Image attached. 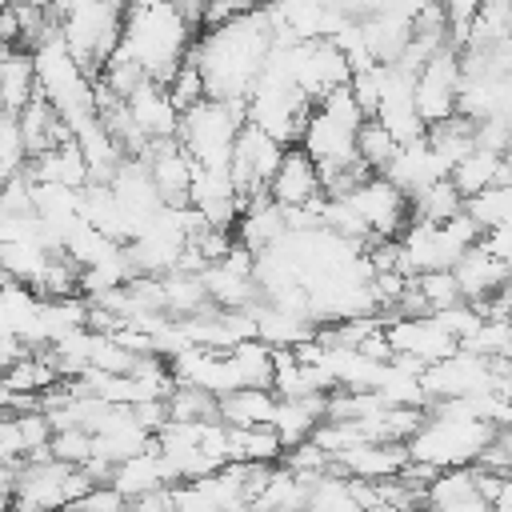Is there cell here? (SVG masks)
Listing matches in <instances>:
<instances>
[{
    "label": "cell",
    "mask_w": 512,
    "mask_h": 512,
    "mask_svg": "<svg viewBox=\"0 0 512 512\" xmlns=\"http://www.w3.org/2000/svg\"><path fill=\"white\" fill-rule=\"evenodd\" d=\"M324 420V396H296V400H276L272 412V432L284 448H296L312 436V428Z\"/></svg>",
    "instance_id": "18"
},
{
    "label": "cell",
    "mask_w": 512,
    "mask_h": 512,
    "mask_svg": "<svg viewBox=\"0 0 512 512\" xmlns=\"http://www.w3.org/2000/svg\"><path fill=\"white\" fill-rule=\"evenodd\" d=\"M268 48H272V24L256 8V12H240V16H232L216 28L196 32L184 60L196 64L208 100L244 104L260 68H264Z\"/></svg>",
    "instance_id": "1"
},
{
    "label": "cell",
    "mask_w": 512,
    "mask_h": 512,
    "mask_svg": "<svg viewBox=\"0 0 512 512\" xmlns=\"http://www.w3.org/2000/svg\"><path fill=\"white\" fill-rule=\"evenodd\" d=\"M396 152H400V144H396L376 120H364V124L356 128V160H360L372 176H380V172L396 160Z\"/></svg>",
    "instance_id": "25"
},
{
    "label": "cell",
    "mask_w": 512,
    "mask_h": 512,
    "mask_svg": "<svg viewBox=\"0 0 512 512\" xmlns=\"http://www.w3.org/2000/svg\"><path fill=\"white\" fill-rule=\"evenodd\" d=\"M164 92H168V100H172L176 112H188L192 104L208 100V96H204V80H200V72H196L192 60H184V64L164 80Z\"/></svg>",
    "instance_id": "27"
},
{
    "label": "cell",
    "mask_w": 512,
    "mask_h": 512,
    "mask_svg": "<svg viewBox=\"0 0 512 512\" xmlns=\"http://www.w3.org/2000/svg\"><path fill=\"white\" fill-rule=\"evenodd\" d=\"M196 40V28L168 4H144L136 0L128 12H124V24H120V44H116V56L132 60L144 80L152 84H164L188 56V44Z\"/></svg>",
    "instance_id": "2"
},
{
    "label": "cell",
    "mask_w": 512,
    "mask_h": 512,
    "mask_svg": "<svg viewBox=\"0 0 512 512\" xmlns=\"http://www.w3.org/2000/svg\"><path fill=\"white\" fill-rule=\"evenodd\" d=\"M108 484H112V488H116L124 500H132V496H144V492L172 488V476H168V468H164L160 452L148 444L144 452H136V456H128V460L112 464Z\"/></svg>",
    "instance_id": "14"
},
{
    "label": "cell",
    "mask_w": 512,
    "mask_h": 512,
    "mask_svg": "<svg viewBox=\"0 0 512 512\" xmlns=\"http://www.w3.org/2000/svg\"><path fill=\"white\" fill-rule=\"evenodd\" d=\"M412 284H416V292H420L428 312H444V308L460 304V288H456L452 272H444V268L440 272H420V276H412Z\"/></svg>",
    "instance_id": "26"
},
{
    "label": "cell",
    "mask_w": 512,
    "mask_h": 512,
    "mask_svg": "<svg viewBox=\"0 0 512 512\" xmlns=\"http://www.w3.org/2000/svg\"><path fill=\"white\" fill-rule=\"evenodd\" d=\"M280 144L272 136H264L260 128H252L248 120L240 124L236 140H232V156H228V180L236 188V196L248 204V200H260L276 164H280Z\"/></svg>",
    "instance_id": "6"
},
{
    "label": "cell",
    "mask_w": 512,
    "mask_h": 512,
    "mask_svg": "<svg viewBox=\"0 0 512 512\" xmlns=\"http://www.w3.org/2000/svg\"><path fill=\"white\" fill-rule=\"evenodd\" d=\"M352 212L360 216L368 240H400V232L412 224V204L400 188H392L384 176H368L360 180L348 196Z\"/></svg>",
    "instance_id": "5"
},
{
    "label": "cell",
    "mask_w": 512,
    "mask_h": 512,
    "mask_svg": "<svg viewBox=\"0 0 512 512\" xmlns=\"http://www.w3.org/2000/svg\"><path fill=\"white\" fill-rule=\"evenodd\" d=\"M248 512H252V508H248Z\"/></svg>",
    "instance_id": "33"
},
{
    "label": "cell",
    "mask_w": 512,
    "mask_h": 512,
    "mask_svg": "<svg viewBox=\"0 0 512 512\" xmlns=\"http://www.w3.org/2000/svg\"><path fill=\"white\" fill-rule=\"evenodd\" d=\"M448 180L460 196H476L492 184H508V156H496V152H484V148H472L464 160H456L448 168Z\"/></svg>",
    "instance_id": "17"
},
{
    "label": "cell",
    "mask_w": 512,
    "mask_h": 512,
    "mask_svg": "<svg viewBox=\"0 0 512 512\" xmlns=\"http://www.w3.org/2000/svg\"><path fill=\"white\" fill-rule=\"evenodd\" d=\"M32 96H36L32 56L24 48H0V108L20 112Z\"/></svg>",
    "instance_id": "20"
},
{
    "label": "cell",
    "mask_w": 512,
    "mask_h": 512,
    "mask_svg": "<svg viewBox=\"0 0 512 512\" xmlns=\"http://www.w3.org/2000/svg\"><path fill=\"white\" fill-rule=\"evenodd\" d=\"M284 444L276 440L272 424L256 428H228V464H280Z\"/></svg>",
    "instance_id": "21"
},
{
    "label": "cell",
    "mask_w": 512,
    "mask_h": 512,
    "mask_svg": "<svg viewBox=\"0 0 512 512\" xmlns=\"http://www.w3.org/2000/svg\"><path fill=\"white\" fill-rule=\"evenodd\" d=\"M24 172H28L32 184H56V188H84L88 184V164H84V156L72 140L32 156L24 164Z\"/></svg>",
    "instance_id": "16"
},
{
    "label": "cell",
    "mask_w": 512,
    "mask_h": 512,
    "mask_svg": "<svg viewBox=\"0 0 512 512\" xmlns=\"http://www.w3.org/2000/svg\"><path fill=\"white\" fill-rule=\"evenodd\" d=\"M456 92H460V64H456V48L448 44L412 76V104L424 128L456 112Z\"/></svg>",
    "instance_id": "8"
},
{
    "label": "cell",
    "mask_w": 512,
    "mask_h": 512,
    "mask_svg": "<svg viewBox=\"0 0 512 512\" xmlns=\"http://www.w3.org/2000/svg\"><path fill=\"white\" fill-rule=\"evenodd\" d=\"M28 56H32V76H36V96H44L52 104V112L64 120V128L72 136V128H80L84 120L96 116L92 80L84 76V68L64 48L60 28L52 36H44Z\"/></svg>",
    "instance_id": "3"
},
{
    "label": "cell",
    "mask_w": 512,
    "mask_h": 512,
    "mask_svg": "<svg viewBox=\"0 0 512 512\" xmlns=\"http://www.w3.org/2000/svg\"><path fill=\"white\" fill-rule=\"evenodd\" d=\"M404 464H408V448H404V444H380V440L352 444V448H344V452L332 456V472H336V476L368 480V484L400 476Z\"/></svg>",
    "instance_id": "11"
},
{
    "label": "cell",
    "mask_w": 512,
    "mask_h": 512,
    "mask_svg": "<svg viewBox=\"0 0 512 512\" xmlns=\"http://www.w3.org/2000/svg\"><path fill=\"white\" fill-rule=\"evenodd\" d=\"M380 332H384V344H388L392 356H408L420 368L440 364L444 356H452L460 348L456 336L432 312L428 316H392V320H384Z\"/></svg>",
    "instance_id": "7"
},
{
    "label": "cell",
    "mask_w": 512,
    "mask_h": 512,
    "mask_svg": "<svg viewBox=\"0 0 512 512\" xmlns=\"http://www.w3.org/2000/svg\"><path fill=\"white\" fill-rule=\"evenodd\" d=\"M124 108H128V116H132V124H136V132H140V140H144V144L176 140L180 112L172 108V100H168L164 84L144 80V84H140V88H136V92L124 100Z\"/></svg>",
    "instance_id": "12"
},
{
    "label": "cell",
    "mask_w": 512,
    "mask_h": 512,
    "mask_svg": "<svg viewBox=\"0 0 512 512\" xmlns=\"http://www.w3.org/2000/svg\"><path fill=\"white\" fill-rule=\"evenodd\" d=\"M460 212H464V220L484 236L488 228H500V224L512 220V188H508V184H492V188H484V192H476V196H464Z\"/></svg>",
    "instance_id": "22"
},
{
    "label": "cell",
    "mask_w": 512,
    "mask_h": 512,
    "mask_svg": "<svg viewBox=\"0 0 512 512\" xmlns=\"http://www.w3.org/2000/svg\"><path fill=\"white\" fill-rule=\"evenodd\" d=\"M168 508H172V504H168V488H160V492H144V496H132L124 512H168Z\"/></svg>",
    "instance_id": "30"
},
{
    "label": "cell",
    "mask_w": 512,
    "mask_h": 512,
    "mask_svg": "<svg viewBox=\"0 0 512 512\" xmlns=\"http://www.w3.org/2000/svg\"><path fill=\"white\" fill-rule=\"evenodd\" d=\"M264 196H268L276 208H308V204L324 200L320 172H316V164L308 160L304 148L288 144V148L280 152V164H276V172H272Z\"/></svg>",
    "instance_id": "9"
},
{
    "label": "cell",
    "mask_w": 512,
    "mask_h": 512,
    "mask_svg": "<svg viewBox=\"0 0 512 512\" xmlns=\"http://www.w3.org/2000/svg\"><path fill=\"white\" fill-rule=\"evenodd\" d=\"M12 4H20V0H0V8H12Z\"/></svg>",
    "instance_id": "31"
},
{
    "label": "cell",
    "mask_w": 512,
    "mask_h": 512,
    "mask_svg": "<svg viewBox=\"0 0 512 512\" xmlns=\"http://www.w3.org/2000/svg\"><path fill=\"white\" fill-rule=\"evenodd\" d=\"M16 128H20V144H24V156L28 160L40 156V152H48V148H56V144H64V140H72L68 128H64V120L52 112V104L44 96H32L16 112Z\"/></svg>",
    "instance_id": "15"
},
{
    "label": "cell",
    "mask_w": 512,
    "mask_h": 512,
    "mask_svg": "<svg viewBox=\"0 0 512 512\" xmlns=\"http://www.w3.org/2000/svg\"><path fill=\"white\" fill-rule=\"evenodd\" d=\"M48 456L60 460V464L80 468V464L92 456V436H88L84 428H56L52 440H48Z\"/></svg>",
    "instance_id": "28"
},
{
    "label": "cell",
    "mask_w": 512,
    "mask_h": 512,
    "mask_svg": "<svg viewBox=\"0 0 512 512\" xmlns=\"http://www.w3.org/2000/svg\"><path fill=\"white\" fill-rule=\"evenodd\" d=\"M168 512H172V508H168Z\"/></svg>",
    "instance_id": "32"
},
{
    "label": "cell",
    "mask_w": 512,
    "mask_h": 512,
    "mask_svg": "<svg viewBox=\"0 0 512 512\" xmlns=\"http://www.w3.org/2000/svg\"><path fill=\"white\" fill-rule=\"evenodd\" d=\"M452 280H456V288H460V300H464V304H476V300H484V296H492L496 288L508 284V264L496 260V256H488V252L480 248V240H476V244L452 264Z\"/></svg>",
    "instance_id": "13"
},
{
    "label": "cell",
    "mask_w": 512,
    "mask_h": 512,
    "mask_svg": "<svg viewBox=\"0 0 512 512\" xmlns=\"http://www.w3.org/2000/svg\"><path fill=\"white\" fill-rule=\"evenodd\" d=\"M140 160L148 168V180H152L160 204L184 208L188 204V180H192V160L184 156V148L176 140H160V144H148L140 152Z\"/></svg>",
    "instance_id": "10"
},
{
    "label": "cell",
    "mask_w": 512,
    "mask_h": 512,
    "mask_svg": "<svg viewBox=\"0 0 512 512\" xmlns=\"http://www.w3.org/2000/svg\"><path fill=\"white\" fill-rule=\"evenodd\" d=\"M244 124V104H224V100H200L188 112H180L176 144L196 168L208 172H228L232 140Z\"/></svg>",
    "instance_id": "4"
},
{
    "label": "cell",
    "mask_w": 512,
    "mask_h": 512,
    "mask_svg": "<svg viewBox=\"0 0 512 512\" xmlns=\"http://www.w3.org/2000/svg\"><path fill=\"white\" fill-rule=\"evenodd\" d=\"M276 412V396L268 388H236L228 396L216 400V416L228 428H256V424H272Z\"/></svg>",
    "instance_id": "19"
},
{
    "label": "cell",
    "mask_w": 512,
    "mask_h": 512,
    "mask_svg": "<svg viewBox=\"0 0 512 512\" xmlns=\"http://www.w3.org/2000/svg\"><path fill=\"white\" fill-rule=\"evenodd\" d=\"M232 372L240 388H268L272 384V348L260 340H244L236 348H228Z\"/></svg>",
    "instance_id": "24"
},
{
    "label": "cell",
    "mask_w": 512,
    "mask_h": 512,
    "mask_svg": "<svg viewBox=\"0 0 512 512\" xmlns=\"http://www.w3.org/2000/svg\"><path fill=\"white\" fill-rule=\"evenodd\" d=\"M76 508H80V512H124L128 500H124L112 484H92V488L76 500Z\"/></svg>",
    "instance_id": "29"
},
{
    "label": "cell",
    "mask_w": 512,
    "mask_h": 512,
    "mask_svg": "<svg viewBox=\"0 0 512 512\" xmlns=\"http://www.w3.org/2000/svg\"><path fill=\"white\" fill-rule=\"evenodd\" d=\"M412 220H424V224H444V220H452V216H460V204H464V196L452 188V180L444 176V180H436V184H428V188H420L412 200Z\"/></svg>",
    "instance_id": "23"
}]
</instances>
